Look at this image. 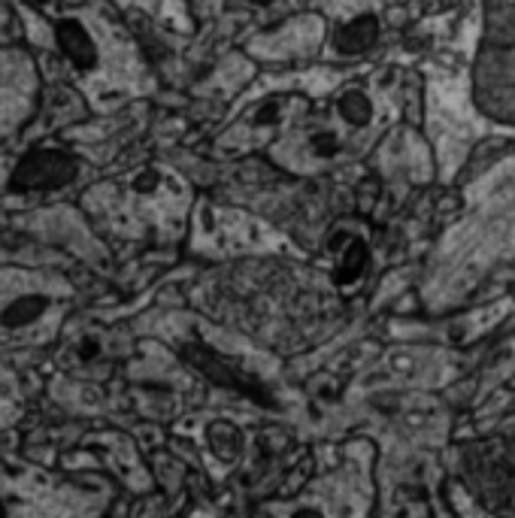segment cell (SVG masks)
Segmentation results:
<instances>
[{
    "label": "cell",
    "instance_id": "7a4b0ae2",
    "mask_svg": "<svg viewBox=\"0 0 515 518\" xmlns=\"http://www.w3.org/2000/svg\"><path fill=\"white\" fill-rule=\"evenodd\" d=\"M79 173V161L61 149H37L28 152L13 176H10V188L13 191H58L64 185H70Z\"/></svg>",
    "mask_w": 515,
    "mask_h": 518
},
{
    "label": "cell",
    "instance_id": "6da1fadb",
    "mask_svg": "<svg viewBox=\"0 0 515 518\" xmlns=\"http://www.w3.org/2000/svg\"><path fill=\"white\" fill-rule=\"evenodd\" d=\"M61 294L49 282L4 279L0 282V340H19L25 334H43L61 316Z\"/></svg>",
    "mask_w": 515,
    "mask_h": 518
},
{
    "label": "cell",
    "instance_id": "52a82bcc",
    "mask_svg": "<svg viewBox=\"0 0 515 518\" xmlns=\"http://www.w3.org/2000/svg\"><path fill=\"white\" fill-rule=\"evenodd\" d=\"M364 261H367L364 249L358 243L349 246L346 255H343V261H340V279H358V273L364 270Z\"/></svg>",
    "mask_w": 515,
    "mask_h": 518
},
{
    "label": "cell",
    "instance_id": "ba28073f",
    "mask_svg": "<svg viewBox=\"0 0 515 518\" xmlns=\"http://www.w3.org/2000/svg\"><path fill=\"white\" fill-rule=\"evenodd\" d=\"M249 4H273V0H249Z\"/></svg>",
    "mask_w": 515,
    "mask_h": 518
},
{
    "label": "cell",
    "instance_id": "8992f818",
    "mask_svg": "<svg viewBox=\"0 0 515 518\" xmlns=\"http://www.w3.org/2000/svg\"><path fill=\"white\" fill-rule=\"evenodd\" d=\"M340 113H343L346 122L364 125V122L370 119V100H367L361 91H349V94H343V100H340Z\"/></svg>",
    "mask_w": 515,
    "mask_h": 518
},
{
    "label": "cell",
    "instance_id": "5b68a950",
    "mask_svg": "<svg viewBox=\"0 0 515 518\" xmlns=\"http://www.w3.org/2000/svg\"><path fill=\"white\" fill-rule=\"evenodd\" d=\"M373 37H376L373 19H358V22H352V25H346V28L340 31L337 46H340L343 52H361V49H367V46L373 43Z\"/></svg>",
    "mask_w": 515,
    "mask_h": 518
},
{
    "label": "cell",
    "instance_id": "3957f363",
    "mask_svg": "<svg viewBox=\"0 0 515 518\" xmlns=\"http://www.w3.org/2000/svg\"><path fill=\"white\" fill-rule=\"evenodd\" d=\"M55 40L61 46V52L67 55V61L76 70H91L97 64V46L91 40V34L85 31L82 22L76 19H64L55 25Z\"/></svg>",
    "mask_w": 515,
    "mask_h": 518
},
{
    "label": "cell",
    "instance_id": "277c9868",
    "mask_svg": "<svg viewBox=\"0 0 515 518\" xmlns=\"http://www.w3.org/2000/svg\"><path fill=\"white\" fill-rule=\"evenodd\" d=\"M206 446L213 449V455L222 464H234L243 455V431L234 422L216 419V422H210V428H206Z\"/></svg>",
    "mask_w": 515,
    "mask_h": 518
}]
</instances>
